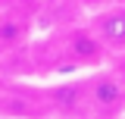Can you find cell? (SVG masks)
<instances>
[{
    "label": "cell",
    "instance_id": "cell-6",
    "mask_svg": "<svg viewBox=\"0 0 125 119\" xmlns=\"http://www.w3.org/2000/svg\"><path fill=\"white\" fill-rule=\"evenodd\" d=\"M106 66L113 69V72H116V78L122 82V88H125V50H122V53H109Z\"/></svg>",
    "mask_w": 125,
    "mask_h": 119
},
{
    "label": "cell",
    "instance_id": "cell-8",
    "mask_svg": "<svg viewBox=\"0 0 125 119\" xmlns=\"http://www.w3.org/2000/svg\"><path fill=\"white\" fill-rule=\"evenodd\" d=\"M88 3H100V6H106V3H109V0H88Z\"/></svg>",
    "mask_w": 125,
    "mask_h": 119
},
{
    "label": "cell",
    "instance_id": "cell-5",
    "mask_svg": "<svg viewBox=\"0 0 125 119\" xmlns=\"http://www.w3.org/2000/svg\"><path fill=\"white\" fill-rule=\"evenodd\" d=\"M25 31H28V16L22 10H0V53L22 47Z\"/></svg>",
    "mask_w": 125,
    "mask_h": 119
},
{
    "label": "cell",
    "instance_id": "cell-2",
    "mask_svg": "<svg viewBox=\"0 0 125 119\" xmlns=\"http://www.w3.org/2000/svg\"><path fill=\"white\" fill-rule=\"evenodd\" d=\"M60 53L72 69H100V66H106V60H109V50L103 47V41L97 38V31L91 25L69 28L66 38H62Z\"/></svg>",
    "mask_w": 125,
    "mask_h": 119
},
{
    "label": "cell",
    "instance_id": "cell-1",
    "mask_svg": "<svg viewBox=\"0 0 125 119\" xmlns=\"http://www.w3.org/2000/svg\"><path fill=\"white\" fill-rule=\"evenodd\" d=\"M81 82L88 119H125V88L109 66L91 69Z\"/></svg>",
    "mask_w": 125,
    "mask_h": 119
},
{
    "label": "cell",
    "instance_id": "cell-3",
    "mask_svg": "<svg viewBox=\"0 0 125 119\" xmlns=\"http://www.w3.org/2000/svg\"><path fill=\"white\" fill-rule=\"evenodd\" d=\"M88 25L97 31V38L103 41V47L109 53H122L125 50V3H106V6H100L91 16Z\"/></svg>",
    "mask_w": 125,
    "mask_h": 119
},
{
    "label": "cell",
    "instance_id": "cell-7",
    "mask_svg": "<svg viewBox=\"0 0 125 119\" xmlns=\"http://www.w3.org/2000/svg\"><path fill=\"white\" fill-rule=\"evenodd\" d=\"M3 100H6V88H3V82H0V110H3Z\"/></svg>",
    "mask_w": 125,
    "mask_h": 119
},
{
    "label": "cell",
    "instance_id": "cell-4",
    "mask_svg": "<svg viewBox=\"0 0 125 119\" xmlns=\"http://www.w3.org/2000/svg\"><path fill=\"white\" fill-rule=\"evenodd\" d=\"M44 100L62 119H88V113H84V82L81 78L62 82L56 88H50V94H47Z\"/></svg>",
    "mask_w": 125,
    "mask_h": 119
}]
</instances>
